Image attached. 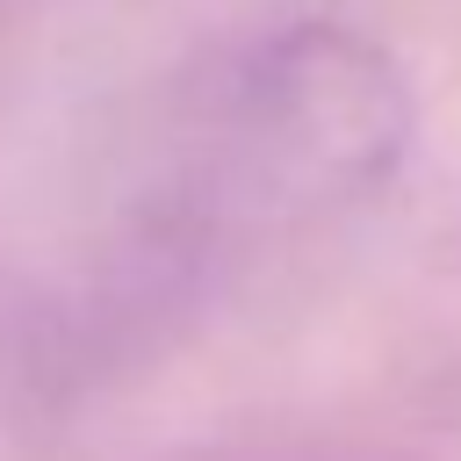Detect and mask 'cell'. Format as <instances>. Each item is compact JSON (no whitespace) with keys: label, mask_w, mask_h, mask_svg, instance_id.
<instances>
[{"label":"cell","mask_w":461,"mask_h":461,"mask_svg":"<svg viewBox=\"0 0 461 461\" xmlns=\"http://www.w3.org/2000/svg\"><path fill=\"white\" fill-rule=\"evenodd\" d=\"M411 144V86L382 43L295 22L245 43L194 108V194L209 216L295 223L375 194Z\"/></svg>","instance_id":"obj_1"}]
</instances>
